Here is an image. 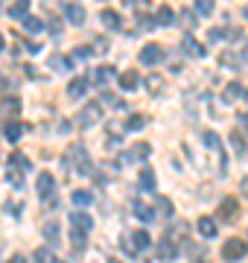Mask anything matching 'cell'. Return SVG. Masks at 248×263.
<instances>
[{"instance_id": "12", "label": "cell", "mask_w": 248, "mask_h": 263, "mask_svg": "<svg viewBox=\"0 0 248 263\" xmlns=\"http://www.w3.org/2000/svg\"><path fill=\"white\" fill-rule=\"evenodd\" d=\"M204 146L213 149L219 158H225V155H222V141H219V135H216V132H204Z\"/></svg>"}, {"instance_id": "4", "label": "cell", "mask_w": 248, "mask_h": 263, "mask_svg": "<svg viewBox=\"0 0 248 263\" xmlns=\"http://www.w3.org/2000/svg\"><path fill=\"white\" fill-rule=\"evenodd\" d=\"M70 226L76 228V231H82V234H88V231L94 228V219H91V214H82V211H73V214H70Z\"/></svg>"}, {"instance_id": "7", "label": "cell", "mask_w": 248, "mask_h": 263, "mask_svg": "<svg viewBox=\"0 0 248 263\" xmlns=\"http://www.w3.org/2000/svg\"><path fill=\"white\" fill-rule=\"evenodd\" d=\"M181 50H184V53H190L193 59H204V53H208V50L201 47V44H199V41H196L193 35H184V41H181Z\"/></svg>"}, {"instance_id": "44", "label": "cell", "mask_w": 248, "mask_h": 263, "mask_svg": "<svg viewBox=\"0 0 248 263\" xmlns=\"http://www.w3.org/2000/svg\"><path fill=\"white\" fill-rule=\"evenodd\" d=\"M53 263H65V260H53Z\"/></svg>"}, {"instance_id": "29", "label": "cell", "mask_w": 248, "mask_h": 263, "mask_svg": "<svg viewBox=\"0 0 248 263\" xmlns=\"http://www.w3.org/2000/svg\"><path fill=\"white\" fill-rule=\"evenodd\" d=\"M44 237H47L50 243H58V222H47L44 226Z\"/></svg>"}, {"instance_id": "34", "label": "cell", "mask_w": 248, "mask_h": 263, "mask_svg": "<svg viewBox=\"0 0 248 263\" xmlns=\"http://www.w3.org/2000/svg\"><path fill=\"white\" fill-rule=\"evenodd\" d=\"M146 126V117H140V114H134V117H129V129L137 132V129H143Z\"/></svg>"}, {"instance_id": "21", "label": "cell", "mask_w": 248, "mask_h": 263, "mask_svg": "<svg viewBox=\"0 0 248 263\" xmlns=\"http://www.w3.org/2000/svg\"><path fill=\"white\" fill-rule=\"evenodd\" d=\"M140 187H143V190H152V187H155V173H152V167H143V170H140Z\"/></svg>"}, {"instance_id": "18", "label": "cell", "mask_w": 248, "mask_h": 263, "mask_svg": "<svg viewBox=\"0 0 248 263\" xmlns=\"http://www.w3.org/2000/svg\"><path fill=\"white\" fill-rule=\"evenodd\" d=\"M12 164H9V167H18L20 170V173H29V167H32V164H29V161H27V155H20V152H12Z\"/></svg>"}, {"instance_id": "23", "label": "cell", "mask_w": 248, "mask_h": 263, "mask_svg": "<svg viewBox=\"0 0 248 263\" xmlns=\"http://www.w3.org/2000/svg\"><path fill=\"white\" fill-rule=\"evenodd\" d=\"M6 179H9L12 187H24V173H20L18 167H9V170H6Z\"/></svg>"}, {"instance_id": "20", "label": "cell", "mask_w": 248, "mask_h": 263, "mask_svg": "<svg viewBox=\"0 0 248 263\" xmlns=\"http://www.w3.org/2000/svg\"><path fill=\"white\" fill-rule=\"evenodd\" d=\"M158 257H163V260H172V257H175V246H172L170 240H161V243H158Z\"/></svg>"}, {"instance_id": "38", "label": "cell", "mask_w": 248, "mask_h": 263, "mask_svg": "<svg viewBox=\"0 0 248 263\" xmlns=\"http://www.w3.org/2000/svg\"><path fill=\"white\" fill-rule=\"evenodd\" d=\"M208 38H210V41H216V38H222V29H210V32H208Z\"/></svg>"}, {"instance_id": "9", "label": "cell", "mask_w": 248, "mask_h": 263, "mask_svg": "<svg viewBox=\"0 0 248 263\" xmlns=\"http://www.w3.org/2000/svg\"><path fill=\"white\" fill-rule=\"evenodd\" d=\"M96 120H99V103L85 105V111H82V117H79V126H94Z\"/></svg>"}, {"instance_id": "41", "label": "cell", "mask_w": 248, "mask_h": 263, "mask_svg": "<svg viewBox=\"0 0 248 263\" xmlns=\"http://www.w3.org/2000/svg\"><path fill=\"white\" fill-rule=\"evenodd\" d=\"M242 120H245V126H248V114H242Z\"/></svg>"}, {"instance_id": "37", "label": "cell", "mask_w": 248, "mask_h": 263, "mask_svg": "<svg viewBox=\"0 0 248 263\" xmlns=\"http://www.w3.org/2000/svg\"><path fill=\"white\" fill-rule=\"evenodd\" d=\"M35 263H53V257H50L47 249H38V252H35Z\"/></svg>"}, {"instance_id": "24", "label": "cell", "mask_w": 248, "mask_h": 263, "mask_svg": "<svg viewBox=\"0 0 248 263\" xmlns=\"http://www.w3.org/2000/svg\"><path fill=\"white\" fill-rule=\"evenodd\" d=\"M70 199H73V205H91V193H88V190H73V193H70Z\"/></svg>"}, {"instance_id": "43", "label": "cell", "mask_w": 248, "mask_h": 263, "mask_svg": "<svg viewBox=\"0 0 248 263\" xmlns=\"http://www.w3.org/2000/svg\"><path fill=\"white\" fill-rule=\"evenodd\" d=\"M242 15H245V18H248V6H245V9H242Z\"/></svg>"}, {"instance_id": "11", "label": "cell", "mask_w": 248, "mask_h": 263, "mask_svg": "<svg viewBox=\"0 0 248 263\" xmlns=\"http://www.w3.org/2000/svg\"><path fill=\"white\" fill-rule=\"evenodd\" d=\"M85 88H88V79L79 76V79H73V82L67 85V97H70V100H79V97L85 94Z\"/></svg>"}, {"instance_id": "1", "label": "cell", "mask_w": 248, "mask_h": 263, "mask_svg": "<svg viewBox=\"0 0 248 263\" xmlns=\"http://www.w3.org/2000/svg\"><path fill=\"white\" fill-rule=\"evenodd\" d=\"M222 257H225V260H242V257H245V243H242L239 237L228 240V243L222 246Z\"/></svg>"}, {"instance_id": "16", "label": "cell", "mask_w": 248, "mask_h": 263, "mask_svg": "<svg viewBox=\"0 0 248 263\" xmlns=\"http://www.w3.org/2000/svg\"><path fill=\"white\" fill-rule=\"evenodd\" d=\"M134 216H137V219H143V222H152L155 211L149 205H143V202H137V205H134Z\"/></svg>"}, {"instance_id": "14", "label": "cell", "mask_w": 248, "mask_h": 263, "mask_svg": "<svg viewBox=\"0 0 248 263\" xmlns=\"http://www.w3.org/2000/svg\"><path fill=\"white\" fill-rule=\"evenodd\" d=\"M199 234L201 237H216V222H213V219H210V216H201L199 219Z\"/></svg>"}, {"instance_id": "13", "label": "cell", "mask_w": 248, "mask_h": 263, "mask_svg": "<svg viewBox=\"0 0 248 263\" xmlns=\"http://www.w3.org/2000/svg\"><path fill=\"white\" fill-rule=\"evenodd\" d=\"M3 135H6V141H20V135H24V126H20V123H6V126H3Z\"/></svg>"}, {"instance_id": "42", "label": "cell", "mask_w": 248, "mask_h": 263, "mask_svg": "<svg viewBox=\"0 0 248 263\" xmlns=\"http://www.w3.org/2000/svg\"><path fill=\"white\" fill-rule=\"evenodd\" d=\"M108 263H123V260H114V257H111V260H108Z\"/></svg>"}, {"instance_id": "15", "label": "cell", "mask_w": 248, "mask_h": 263, "mask_svg": "<svg viewBox=\"0 0 248 263\" xmlns=\"http://www.w3.org/2000/svg\"><path fill=\"white\" fill-rule=\"evenodd\" d=\"M99 21H102L108 29H120V15H117V12H111V9L99 12Z\"/></svg>"}, {"instance_id": "40", "label": "cell", "mask_w": 248, "mask_h": 263, "mask_svg": "<svg viewBox=\"0 0 248 263\" xmlns=\"http://www.w3.org/2000/svg\"><path fill=\"white\" fill-rule=\"evenodd\" d=\"M242 193L248 196V179H242Z\"/></svg>"}, {"instance_id": "36", "label": "cell", "mask_w": 248, "mask_h": 263, "mask_svg": "<svg viewBox=\"0 0 248 263\" xmlns=\"http://www.w3.org/2000/svg\"><path fill=\"white\" fill-rule=\"evenodd\" d=\"M146 85H149V91H152V94H158V88H161V76L155 73V76H149V79H146Z\"/></svg>"}, {"instance_id": "31", "label": "cell", "mask_w": 248, "mask_h": 263, "mask_svg": "<svg viewBox=\"0 0 248 263\" xmlns=\"http://www.w3.org/2000/svg\"><path fill=\"white\" fill-rule=\"evenodd\" d=\"M172 211H175V208H172V202L167 196L163 199H158V214H163V216H172Z\"/></svg>"}, {"instance_id": "26", "label": "cell", "mask_w": 248, "mask_h": 263, "mask_svg": "<svg viewBox=\"0 0 248 263\" xmlns=\"http://www.w3.org/2000/svg\"><path fill=\"white\" fill-rule=\"evenodd\" d=\"M231 146H234V152H237V155H242V152H245V141H242V135H239V132H231Z\"/></svg>"}, {"instance_id": "22", "label": "cell", "mask_w": 248, "mask_h": 263, "mask_svg": "<svg viewBox=\"0 0 248 263\" xmlns=\"http://www.w3.org/2000/svg\"><path fill=\"white\" fill-rule=\"evenodd\" d=\"M149 155V143H137L132 152H126L123 155V161H132V158H146Z\"/></svg>"}, {"instance_id": "5", "label": "cell", "mask_w": 248, "mask_h": 263, "mask_svg": "<svg viewBox=\"0 0 248 263\" xmlns=\"http://www.w3.org/2000/svg\"><path fill=\"white\" fill-rule=\"evenodd\" d=\"M35 190H38V196H41V199L53 196V190H56V179H53L50 173H41V176H38V184H35Z\"/></svg>"}, {"instance_id": "6", "label": "cell", "mask_w": 248, "mask_h": 263, "mask_svg": "<svg viewBox=\"0 0 248 263\" xmlns=\"http://www.w3.org/2000/svg\"><path fill=\"white\" fill-rule=\"evenodd\" d=\"M65 18L73 24V27H82L85 24V9L79 6V3H67L65 6Z\"/></svg>"}, {"instance_id": "35", "label": "cell", "mask_w": 248, "mask_h": 263, "mask_svg": "<svg viewBox=\"0 0 248 263\" xmlns=\"http://www.w3.org/2000/svg\"><path fill=\"white\" fill-rule=\"evenodd\" d=\"M94 53H99V56H102V53H108V41H105L102 35L94 38Z\"/></svg>"}, {"instance_id": "10", "label": "cell", "mask_w": 248, "mask_h": 263, "mask_svg": "<svg viewBox=\"0 0 248 263\" xmlns=\"http://www.w3.org/2000/svg\"><path fill=\"white\" fill-rule=\"evenodd\" d=\"M219 214H222V219H237V214H239V205H237V199H222V205H219Z\"/></svg>"}, {"instance_id": "17", "label": "cell", "mask_w": 248, "mask_h": 263, "mask_svg": "<svg viewBox=\"0 0 248 263\" xmlns=\"http://www.w3.org/2000/svg\"><path fill=\"white\" fill-rule=\"evenodd\" d=\"M73 152H76V161H79V173H85V176H88V173H91V164H88L85 146H82V143H76V149H73Z\"/></svg>"}, {"instance_id": "25", "label": "cell", "mask_w": 248, "mask_h": 263, "mask_svg": "<svg viewBox=\"0 0 248 263\" xmlns=\"http://www.w3.org/2000/svg\"><path fill=\"white\" fill-rule=\"evenodd\" d=\"M24 27H27L29 32H41V29H44V24H41L35 15H24Z\"/></svg>"}, {"instance_id": "19", "label": "cell", "mask_w": 248, "mask_h": 263, "mask_svg": "<svg viewBox=\"0 0 248 263\" xmlns=\"http://www.w3.org/2000/svg\"><path fill=\"white\" fill-rule=\"evenodd\" d=\"M155 24H161V27H170V24H172V9H170V6H161V9L155 12Z\"/></svg>"}, {"instance_id": "33", "label": "cell", "mask_w": 248, "mask_h": 263, "mask_svg": "<svg viewBox=\"0 0 248 263\" xmlns=\"http://www.w3.org/2000/svg\"><path fill=\"white\" fill-rule=\"evenodd\" d=\"M3 111H20V100L6 97V100H3Z\"/></svg>"}, {"instance_id": "2", "label": "cell", "mask_w": 248, "mask_h": 263, "mask_svg": "<svg viewBox=\"0 0 248 263\" xmlns=\"http://www.w3.org/2000/svg\"><path fill=\"white\" fill-rule=\"evenodd\" d=\"M146 246H149V234H146V231H140V228H137V231H129V237H126V249H129L132 254L143 252Z\"/></svg>"}, {"instance_id": "8", "label": "cell", "mask_w": 248, "mask_h": 263, "mask_svg": "<svg viewBox=\"0 0 248 263\" xmlns=\"http://www.w3.org/2000/svg\"><path fill=\"white\" fill-rule=\"evenodd\" d=\"M117 82H120V88H123V91H134V88L140 85V76H137V70H123Z\"/></svg>"}, {"instance_id": "27", "label": "cell", "mask_w": 248, "mask_h": 263, "mask_svg": "<svg viewBox=\"0 0 248 263\" xmlns=\"http://www.w3.org/2000/svg\"><path fill=\"white\" fill-rule=\"evenodd\" d=\"M111 76H114V70L102 65V67H96V70H94V82H108Z\"/></svg>"}, {"instance_id": "3", "label": "cell", "mask_w": 248, "mask_h": 263, "mask_svg": "<svg viewBox=\"0 0 248 263\" xmlns=\"http://www.w3.org/2000/svg\"><path fill=\"white\" fill-rule=\"evenodd\" d=\"M161 59H163L161 44H146V47L140 50V65H158Z\"/></svg>"}, {"instance_id": "28", "label": "cell", "mask_w": 248, "mask_h": 263, "mask_svg": "<svg viewBox=\"0 0 248 263\" xmlns=\"http://www.w3.org/2000/svg\"><path fill=\"white\" fill-rule=\"evenodd\" d=\"M242 91H245V88L239 82H231L228 88H225V100H237V97H242Z\"/></svg>"}, {"instance_id": "39", "label": "cell", "mask_w": 248, "mask_h": 263, "mask_svg": "<svg viewBox=\"0 0 248 263\" xmlns=\"http://www.w3.org/2000/svg\"><path fill=\"white\" fill-rule=\"evenodd\" d=\"M9 263H27V260H24V254H15V257H9Z\"/></svg>"}, {"instance_id": "30", "label": "cell", "mask_w": 248, "mask_h": 263, "mask_svg": "<svg viewBox=\"0 0 248 263\" xmlns=\"http://www.w3.org/2000/svg\"><path fill=\"white\" fill-rule=\"evenodd\" d=\"M27 9H29V0H18V3L9 9V15L12 18H20V15H27Z\"/></svg>"}, {"instance_id": "32", "label": "cell", "mask_w": 248, "mask_h": 263, "mask_svg": "<svg viewBox=\"0 0 248 263\" xmlns=\"http://www.w3.org/2000/svg\"><path fill=\"white\" fill-rule=\"evenodd\" d=\"M213 6H216V0H196V9H199L201 15H210Z\"/></svg>"}]
</instances>
